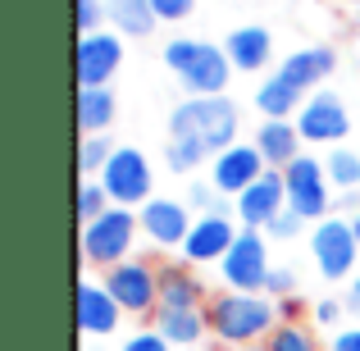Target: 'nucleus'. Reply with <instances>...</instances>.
<instances>
[{
  "instance_id": "nucleus-25",
  "label": "nucleus",
  "mask_w": 360,
  "mask_h": 351,
  "mask_svg": "<svg viewBox=\"0 0 360 351\" xmlns=\"http://www.w3.org/2000/svg\"><path fill=\"white\" fill-rule=\"evenodd\" d=\"M324 174H328V183H333V187L356 192V187H360V155H356V151H347V146H333V151H328Z\"/></svg>"
},
{
  "instance_id": "nucleus-18",
  "label": "nucleus",
  "mask_w": 360,
  "mask_h": 351,
  "mask_svg": "<svg viewBox=\"0 0 360 351\" xmlns=\"http://www.w3.org/2000/svg\"><path fill=\"white\" fill-rule=\"evenodd\" d=\"M333 64H338V55L328 51V46H306V51H292L288 60L278 64V78L310 96V91H319V82L333 73Z\"/></svg>"
},
{
  "instance_id": "nucleus-11",
  "label": "nucleus",
  "mask_w": 360,
  "mask_h": 351,
  "mask_svg": "<svg viewBox=\"0 0 360 351\" xmlns=\"http://www.w3.org/2000/svg\"><path fill=\"white\" fill-rule=\"evenodd\" d=\"M297 128H301V141H319V146H328V141L347 137L352 119H347L342 96H333V91H310L306 106H301V115H297Z\"/></svg>"
},
{
  "instance_id": "nucleus-33",
  "label": "nucleus",
  "mask_w": 360,
  "mask_h": 351,
  "mask_svg": "<svg viewBox=\"0 0 360 351\" xmlns=\"http://www.w3.org/2000/svg\"><path fill=\"white\" fill-rule=\"evenodd\" d=\"M119 351H174V347H169L165 338L155 333V328H141V333H132V338H128V343H123Z\"/></svg>"
},
{
  "instance_id": "nucleus-30",
  "label": "nucleus",
  "mask_w": 360,
  "mask_h": 351,
  "mask_svg": "<svg viewBox=\"0 0 360 351\" xmlns=\"http://www.w3.org/2000/svg\"><path fill=\"white\" fill-rule=\"evenodd\" d=\"M292 292H297V274H292V269H269V283H264V297H274V301H288Z\"/></svg>"
},
{
  "instance_id": "nucleus-26",
  "label": "nucleus",
  "mask_w": 360,
  "mask_h": 351,
  "mask_svg": "<svg viewBox=\"0 0 360 351\" xmlns=\"http://www.w3.org/2000/svg\"><path fill=\"white\" fill-rule=\"evenodd\" d=\"M269 351H324V347H319V338L310 333L306 324H297V319H283V324L269 333Z\"/></svg>"
},
{
  "instance_id": "nucleus-22",
  "label": "nucleus",
  "mask_w": 360,
  "mask_h": 351,
  "mask_svg": "<svg viewBox=\"0 0 360 351\" xmlns=\"http://www.w3.org/2000/svg\"><path fill=\"white\" fill-rule=\"evenodd\" d=\"M301 106H306V91H297L292 82H283L278 73L255 87V110H260L264 119H292V115H301Z\"/></svg>"
},
{
  "instance_id": "nucleus-42",
  "label": "nucleus",
  "mask_w": 360,
  "mask_h": 351,
  "mask_svg": "<svg viewBox=\"0 0 360 351\" xmlns=\"http://www.w3.org/2000/svg\"><path fill=\"white\" fill-rule=\"evenodd\" d=\"M82 351H101V347H82Z\"/></svg>"
},
{
  "instance_id": "nucleus-24",
  "label": "nucleus",
  "mask_w": 360,
  "mask_h": 351,
  "mask_svg": "<svg viewBox=\"0 0 360 351\" xmlns=\"http://www.w3.org/2000/svg\"><path fill=\"white\" fill-rule=\"evenodd\" d=\"M110 23L119 27L123 37H146L150 27L160 23L155 9H150V0H110Z\"/></svg>"
},
{
  "instance_id": "nucleus-1",
  "label": "nucleus",
  "mask_w": 360,
  "mask_h": 351,
  "mask_svg": "<svg viewBox=\"0 0 360 351\" xmlns=\"http://www.w3.org/2000/svg\"><path fill=\"white\" fill-rule=\"evenodd\" d=\"M205 315H210V333L219 338V343H229L233 351L269 343V333L283 324L278 301L264 297V292H219V297L205 306Z\"/></svg>"
},
{
  "instance_id": "nucleus-40",
  "label": "nucleus",
  "mask_w": 360,
  "mask_h": 351,
  "mask_svg": "<svg viewBox=\"0 0 360 351\" xmlns=\"http://www.w3.org/2000/svg\"><path fill=\"white\" fill-rule=\"evenodd\" d=\"M352 233H356V242H360V210L352 215Z\"/></svg>"
},
{
  "instance_id": "nucleus-16",
  "label": "nucleus",
  "mask_w": 360,
  "mask_h": 351,
  "mask_svg": "<svg viewBox=\"0 0 360 351\" xmlns=\"http://www.w3.org/2000/svg\"><path fill=\"white\" fill-rule=\"evenodd\" d=\"M123 64V42L110 32L78 37V82L82 87H105Z\"/></svg>"
},
{
  "instance_id": "nucleus-15",
  "label": "nucleus",
  "mask_w": 360,
  "mask_h": 351,
  "mask_svg": "<svg viewBox=\"0 0 360 351\" xmlns=\"http://www.w3.org/2000/svg\"><path fill=\"white\" fill-rule=\"evenodd\" d=\"M238 224L229 219V215H201V219L192 224V233H187L183 242V255L192 264H210V260H224V255L233 251V242H238Z\"/></svg>"
},
{
  "instance_id": "nucleus-20",
  "label": "nucleus",
  "mask_w": 360,
  "mask_h": 351,
  "mask_svg": "<svg viewBox=\"0 0 360 351\" xmlns=\"http://www.w3.org/2000/svg\"><path fill=\"white\" fill-rule=\"evenodd\" d=\"M205 301V288L183 260L174 264H160V306L169 310H187V306H201Z\"/></svg>"
},
{
  "instance_id": "nucleus-12",
  "label": "nucleus",
  "mask_w": 360,
  "mask_h": 351,
  "mask_svg": "<svg viewBox=\"0 0 360 351\" xmlns=\"http://www.w3.org/2000/svg\"><path fill=\"white\" fill-rule=\"evenodd\" d=\"M264 169H269V165H264V155L255 151V141H251V146H229V151L214 155L210 183H214V192H219V196H233V201H238L251 183H260Z\"/></svg>"
},
{
  "instance_id": "nucleus-37",
  "label": "nucleus",
  "mask_w": 360,
  "mask_h": 351,
  "mask_svg": "<svg viewBox=\"0 0 360 351\" xmlns=\"http://www.w3.org/2000/svg\"><path fill=\"white\" fill-rule=\"evenodd\" d=\"M347 310H352V315L360 319V274L352 279V288H347Z\"/></svg>"
},
{
  "instance_id": "nucleus-14",
  "label": "nucleus",
  "mask_w": 360,
  "mask_h": 351,
  "mask_svg": "<svg viewBox=\"0 0 360 351\" xmlns=\"http://www.w3.org/2000/svg\"><path fill=\"white\" fill-rule=\"evenodd\" d=\"M123 319V306L110 297L105 283L82 279L78 283V333L82 338H110Z\"/></svg>"
},
{
  "instance_id": "nucleus-36",
  "label": "nucleus",
  "mask_w": 360,
  "mask_h": 351,
  "mask_svg": "<svg viewBox=\"0 0 360 351\" xmlns=\"http://www.w3.org/2000/svg\"><path fill=\"white\" fill-rule=\"evenodd\" d=\"M328 351H360V324L356 328H338V333L328 338Z\"/></svg>"
},
{
  "instance_id": "nucleus-39",
  "label": "nucleus",
  "mask_w": 360,
  "mask_h": 351,
  "mask_svg": "<svg viewBox=\"0 0 360 351\" xmlns=\"http://www.w3.org/2000/svg\"><path fill=\"white\" fill-rule=\"evenodd\" d=\"M338 205H342V210H356V205H360V192H342V196H338Z\"/></svg>"
},
{
  "instance_id": "nucleus-31",
  "label": "nucleus",
  "mask_w": 360,
  "mask_h": 351,
  "mask_svg": "<svg viewBox=\"0 0 360 351\" xmlns=\"http://www.w3.org/2000/svg\"><path fill=\"white\" fill-rule=\"evenodd\" d=\"M192 5H196V0H150V9H155L160 23H178V18H187Z\"/></svg>"
},
{
  "instance_id": "nucleus-4",
  "label": "nucleus",
  "mask_w": 360,
  "mask_h": 351,
  "mask_svg": "<svg viewBox=\"0 0 360 351\" xmlns=\"http://www.w3.org/2000/svg\"><path fill=\"white\" fill-rule=\"evenodd\" d=\"M137 229H141V219L128 210V205H110L101 219L82 224V237H78L82 260H87V264H101V269H115V264L132 260Z\"/></svg>"
},
{
  "instance_id": "nucleus-28",
  "label": "nucleus",
  "mask_w": 360,
  "mask_h": 351,
  "mask_svg": "<svg viewBox=\"0 0 360 351\" xmlns=\"http://www.w3.org/2000/svg\"><path fill=\"white\" fill-rule=\"evenodd\" d=\"M119 146H110V137H82V146H78V169H82V178H91V174H101V169L110 165V155H115Z\"/></svg>"
},
{
  "instance_id": "nucleus-2",
  "label": "nucleus",
  "mask_w": 360,
  "mask_h": 351,
  "mask_svg": "<svg viewBox=\"0 0 360 351\" xmlns=\"http://www.w3.org/2000/svg\"><path fill=\"white\" fill-rule=\"evenodd\" d=\"M174 141H196L205 155L238 146V106L229 96H187L183 106L169 115Z\"/></svg>"
},
{
  "instance_id": "nucleus-35",
  "label": "nucleus",
  "mask_w": 360,
  "mask_h": 351,
  "mask_svg": "<svg viewBox=\"0 0 360 351\" xmlns=\"http://www.w3.org/2000/svg\"><path fill=\"white\" fill-rule=\"evenodd\" d=\"M342 310H347V301H315V324L319 328H338V319H342Z\"/></svg>"
},
{
  "instance_id": "nucleus-6",
  "label": "nucleus",
  "mask_w": 360,
  "mask_h": 351,
  "mask_svg": "<svg viewBox=\"0 0 360 351\" xmlns=\"http://www.w3.org/2000/svg\"><path fill=\"white\" fill-rule=\"evenodd\" d=\"M110 297L123 306V315H155L160 310V269L146 260H123L115 269H105Z\"/></svg>"
},
{
  "instance_id": "nucleus-9",
  "label": "nucleus",
  "mask_w": 360,
  "mask_h": 351,
  "mask_svg": "<svg viewBox=\"0 0 360 351\" xmlns=\"http://www.w3.org/2000/svg\"><path fill=\"white\" fill-rule=\"evenodd\" d=\"M283 183H288V210H297L301 219H328V174L315 155H297L283 169Z\"/></svg>"
},
{
  "instance_id": "nucleus-27",
  "label": "nucleus",
  "mask_w": 360,
  "mask_h": 351,
  "mask_svg": "<svg viewBox=\"0 0 360 351\" xmlns=\"http://www.w3.org/2000/svg\"><path fill=\"white\" fill-rule=\"evenodd\" d=\"M110 205H115V201H110V192H105L101 183H91V178H87V183H78V201H73V210H78V224L101 219Z\"/></svg>"
},
{
  "instance_id": "nucleus-10",
  "label": "nucleus",
  "mask_w": 360,
  "mask_h": 351,
  "mask_svg": "<svg viewBox=\"0 0 360 351\" xmlns=\"http://www.w3.org/2000/svg\"><path fill=\"white\" fill-rule=\"evenodd\" d=\"M242 229H269L283 210H288V183H283V169H264L260 183H251L246 192L233 201Z\"/></svg>"
},
{
  "instance_id": "nucleus-7",
  "label": "nucleus",
  "mask_w": 360,
  "mask_h": 351,
  "mask_svg": "<svg viewBox=\"0 0 360 351\" xmlns=\"http://www.w3.org/2000/svg\"><path fill=\"white\" fill-rule=\"evenodd\" d=\"M269 246H264L260 229H242L238 242H233V251L219 260V274L224 283H229V292H264V283H269Z\"/></svg>"
},
{
  "instance_id": "nucleus-3",
  "label": "nucleus",
  "mask_w": 360,
  "mask_h": 351,
  "mask_svg": "<svg viewBox=\"0 0 360 351\" xmlns=\"http://www.w3.org/2000/svg\"><path fill=\"white\" fill-rule=\"evenodd\" d=\"M165 64L178 82H183L187 96H224L233 78V60L229 51L210 42H192V37H178V42L165 46Z\"/></svg>"
},
{
  "instance_id": "nucleus-41",
  "label": "nucleus",
  "mask_w": 360,
  "mask_h": 351,
  "mask_svg": "<svg viewBox=\"0 0 360 351\" xmlns=\"http://www.w3.org/2000/svg\"><path fill=\"white\" fill-rule=\"evenodd\" d=\"M238 351H269V343H255V347H238Z\"/></svg>"
},
{
  "instance_id": "nucleus-19",
  "label": "nucleus",
  "mask_w": 360,
  "mask_h": 351,
  "mask_svg": "<svg viewBox=\"0 0 360 351\" xmlns=\"http://www.w3.org/2000/svg\"><path fill=\"white\" fill-rule=\"evenodd\" d=\"M255 151L264 155L269 169H288L301 155V128L292 119H264L255 132Z\"/></svg>"
},
{
  "instance_id": "nucleus-23",
  "label": "nucleus",
  "mask_w": 360,
  "mask_h": 351,
  "mask_svg": "<svg viewBox=\"0 0 360 351\" xmlns=\"http://www.w3.org/2000/svg\"><path fill=\"white\" fill-rule=\"evenodd\" d=\"M110 119H115V91L110 87H78V128L87 137H96V132L110 128Z\"/></svg>"
},
{
  "instance_id": "nucleus-38",
  "label": "nucleus",
  "mask_w": 360,
  "mask_h": 351,
  "mask_svg": "<svg viewBox=\"0 0 360 351\" xmlns=\"http://www.w3.org/2000/svg\"><path fill=\"white\" fill-rule=\"evenodd\" d=\"M297 310H301V306H297V297H288V301H278V315H283V319H297Z\"/></svg>"
},
{
  "instance_id": "nucleus-8",
  "label": "nucleus",
  "mask_w": 360,
  "mask_h": 351,
  "mask_svg": "<svg viewBox=\"0 0 360 351\" xmlns=\"http://www.w3.org/2000/svg\"><path fill=\"white\" fill-rule=\"evenodd\" d=\"M96 183L110 192V201L128 205V210L150 201V165H146V155H141L137 146H119L115 155H110V165L101 169Z\"/></svg>"
},
{
  "instance_id": "nucleus-34",
  "label": "nucleus",
  "mask_w": 360,
  "mask_h": 351,
  "mask_svg": "<svg viewBox=\"0 0 360 351\" xmlns=\"http://www.w3.org/2000/svg\"><path fill=\"white\" fill-rule=\"evenodd\" d=\"M301 229H306V219H301V215H297V210H283V215H278V219H274V224H269V233H274V237H283V242H292V237H297Z\"/></svg>"
},
{
  "instance_id": "nucleus-17",
  "label": "nucleus",
  "mask_w": 360,
  "mask_h": 351,
  "mask_svg": "<svg viewBox=\"0 0 360 351\" xmlns=\"http://www.w3.org/2000/svg\"><path fill=\"white\" fill-rule=\"evenodd\" d=\"M150 328H155V333L165 338L169 347L192 351L205 333H210V315H205V306H187V310H169V306H160L155 315H150Z\"/></svg>"
},
{
  "instance_id": "nucleus-32",
  "label": "nucleus",
  "mask_w": 360,
  "mask_h": 351,
  "mask_svg": "<svg viewBox=\"0 0 360 351\" xmlns=\"http://www.w3.org/2000/svg\"><path fill=\"white\" fill-rule=\"evenodd\" d=\"M73 18H78V37H91L96 23H101V5L96 0H78V5H73Z\"/></svg>"
},
{
  "instance_id": "nucleus-29",
  "label": "nucleus",
  "mask_w": 360,
  "mask_h": 351,
  "mask_svg": "<svg viewBox=\"0 0 360 351\" xmlns=\"http://www.w3.org/2000/svg\"><path fill=\"white\" fill-rule=\"evenodd\" d=\"M165 160H169V169H174V174H192V169L205 160V151L196 146V141H169Z\"/></svg>"
},
{
  "instance_id": "nucleus-5",
  "label": "nucleus",
  "mask_w": 360,
  "mask_h": 351,
  "mask_svg": "<svg viewBox=\"0 0 360 351\" xmlns=\"http://www.w3.org/2000/svg\"><path fill=\"white\" fill-rule=\"evenodd\" d=\"M310 255H315L319 274H324L328 283L338 279H356V255H360V242L352 233V219H338V215H328V219L315 224V233H310Z\"/></svg>"
},
{
  "instance_id": "nucleus-13",
  "label": "nucleus",
  "mask_w": 360,
  "mask_h": 351,
  "mask_svg": "<svg viewBox=\"0 0 360 351\" xmlns=\"http://www.w3.org/2000/svg\"><path fill=\"white\" fill-rule=\"evenodd\" d=\"M141 219V233H146V242L155 246H183L187 233H192V210H187L183 201H169V196H150L146 205L137 210Z\"/></svg>"
},
{
  "instance_id": "nucleus-21",
  "label": "nucleus",
  "mask_w": 360,
  "mask_h": 351,
  "mask_svg": "<svg viewBox=\"0 0 360 351\" xmlns=\"http://www.w3.org/2000/svg\"><path fill=\"white\" fill-rule=\"evenodd\" d=\"M224 51H229L233 69L255 73V69H264V64H269V55H274V37L264 32V27H238V32L224 42Z\"/></svg>"
}]
</instances>
